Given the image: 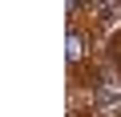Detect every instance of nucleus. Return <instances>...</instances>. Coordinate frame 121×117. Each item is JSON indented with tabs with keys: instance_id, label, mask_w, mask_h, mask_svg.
I'll return each mask as SVG.
<instances>
[{
	"instance_id": "1",
	"label": "nucleus",
	"mask_w": 121,
	"mask_h": 117,
	"mask_svg": "<svg viewBox=\"0 0 121 117\" xmlns=\"http://www.w3.org/2000/svg\"><path fill=\"white\" fill-rule=\"evenodd\" d=\"M77 56H81V36L69 32V61H77Z\"/></svg>"
}]
</instances>
